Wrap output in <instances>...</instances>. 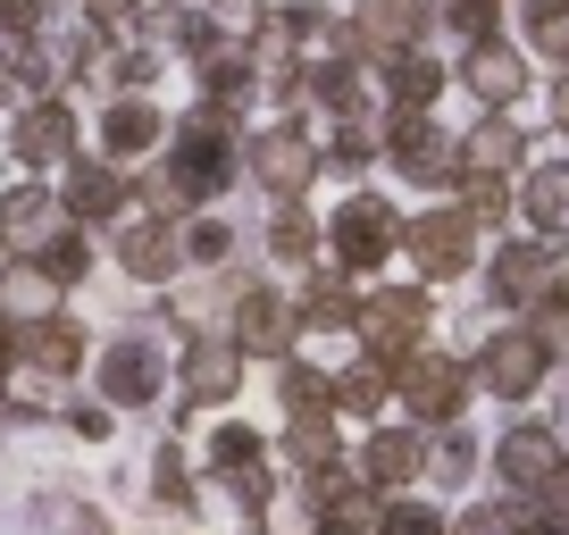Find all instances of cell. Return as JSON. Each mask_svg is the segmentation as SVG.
<instances>
[{
	"label": "cell",
	"instance_id": "25",
	"mask_svg": "<svg viewBox=\"0 0 569 535\" xmlns=\"http://www.w3.org/2000/svg\"><path fill=\"white\" fill-rule=\"evenodd\" d=\"M461 84L478 92L486 118H502V109L528 92V59H519L511 42H486V51H469V59H461Z\"/></svg>",
	"mask_w": 569,
	"mask_h": 535
},
{
	"label": "cell",
	"instance_id": "7",
	"mask_svg": "<svg viewBox=\"0 0 569 535\" xmlns=\"http://www.w3.org/2000/svg\"><path fill=\"white\" fill-rule=\"evenodd\" d=\"M92 393H101V411H151L168 393V352L151 335H109L101 352H92Z\"/></svg>",
	"mask_w": 569,
	"mask_h": 535
},
{
	"label": "cell",
	"instance_id": "27",
	"mask_svg": "<svg viewBox=\"0 0 569 535\" xmlns=\"http://www.w3.org/2000/svg\"><path fill=\"white\" fill-rule=\"evenodd\" d=\"M519 168H528V134H519L511 118H478L461 134V176H502L511 184Z\"/></svg>",
	"mask_w": 569,
	"mask_h": 535
},
{
	"label": "cell",
	"instance_id": "3",
	"mask_svg": "<svg viewBox=\"0 0 569 535\" xmlns=\"http://www.w3.org/2000/svg\"><path fill=\"white\" fill-rule=\"evenodd\" d=\"M386 260H402V210L377 193H343L336 210H327V268L336 276H377Z\"/></svg>",
	"mask_w": 569,
	"mask_h": 535
},
{
	"label": "cell",
	"instance_id": "43",
	"mask_svg": "<svg viewBox=\"0 0 569 535\" xmlns=\"http://www.w3.org/2000/svg\"><path fill=\"white\" fill-rule=\"evenodd\" d=\"M68 427L84 435V444H101V435H118V411H101V402H84V411H68Z\"/></svg>",
	"mask_w": 569,
	"mask_h": 535
},
{
	"label": "cell",
	"instance_id": "14",
	"mask_svg": "<svg viewBox=\"0 0 569 535\" xmlns=\"http://www.w3.org/2000/svg\"><path fill=\"white\" fill-rule=\"evenodd\" d=\"M486 285H495L502 310H545L552 293H561V251H552L545 234H511V243L495 251V268H486Z\"/></svg>",
	"mask_w": 569,
	"mask_h": 535
},
{
	"label": "cell",
	"instance_id": "4",
	"mask_svg": "<svg viewBox=\"0 0 569 535\" xmlns=\"http://www.w3.org/2000/svg\"><path fill=\"white\" fill-rule=\"evenodd\" d=\"M469 360H452V352H410L402 369H393V402H402V427H419V435H445V427H461V411H469Z\"/></svg>",
	"mask_w": 569,
	"mask_h": 535
},
{
	"label": "cell",
	"instance_id": "48",
	"mask_svg": "<svg viewBox=\"0 0 569 535\" xmlns=\"http://www.w3.org/2000/svg\"><path fill=\"white\" fill-rule=\"evenodd\" d=\"M26 369V352H18V335H9V326H0V385H9V376Z\"/></svg>",
	"mask_w": 569,
	"mask_h": 535
},
{
	"label": "cell",
	"instance_id": "33",
	"mask_svg": "<svg viewBox=\"0 0 569 535\" xmlns=\"http://www.w3.org/2000/svg\"><path fill=\"white\" fill-rule=\"evenodd\" d=\"M34 268H42V276H51L59 293H76V285H84V276H92V268H101V243H92L84 226H59L51 243H42V260H34Z\"/></svg>",
	"mask_w": 569,
	"mask_h": 535
},
{
	"label": "cell",
	"instance_id": "2",
	"mask_svg": "<svg viewBox=\"0 0 569 535\" xmlns=\"http://www.w3.org/2000/svg\"><path fill=\"white\" fill-rule=\"evenodd\" d=\"M243 176L260 184L268 201H310L319 193V125L310 118H268V125H243Z\"/></svg>",
	"mask_w": 569,
	"mask_h": 535
},
{
	"label": "cell",
	"instance_id": "35",
	"mask_svg": "<svg viewBox=\"0 0 569 535\" xmlns=\"http://www.w3.org/2000/svg\"><path fill=\"white\" fill-rule=\"evenodd\" d=\"M427 477H436V485H469V477H478V435H469V427L427 435Z\"/></svg>",
	"mask_w": 569,
	"mask_h": 535
},
{
	"label": "cell",
	"instance_id": "16",
	"mask_svg": "<svg viewBox=\"0 0 569 535\" xmlns=\"http://www.w3.org/2000/svg\"><path fill=\"white\" fill-rule=\"evenodd\" d=\"M59 210H68V226H126V210H134V176L126 168H109V160H76L68 176H59Z\"/></svg>",
	"mask_w": 569,
	"mask_h": 535
},
{
	"label": "cell",
	"instance_id": "8",
	"mask_svg": "<svg viewBox=\"0 0 569 535\" xmlns=\"http://www.w3.org/2000/svg\"><path fill=\"white\" fill-rule=\"evenodd\" d=\"M9 160L26 168V176H68L76 160H84V125H76V101H18V118H9Z\"/></svg>",
	"mask_w": 569,
	"mask_h": 535
},
{
	"label": "cell",
	"instance_id": "37",
	"mask_svg": "<svg viewBox=\"0 0 569 535\" xmlns=\"http://www.w3.org/2000/svg\"><path fill=\"white\" fill-rule=\"evenodd\" d=\"M177 234H184V268H218V260H234V226H227L218 210H193Z\"/></svg>",
	"mask_w": 569,
	"mask_h": 535
},
{
	"label": "cell",
	"instance_id": "18",
	"mask_svg": "<svg viewBox=\"0 0 569 535\" xmlns=\"http://www.w3.org/2000/svg\"><path fill=\"white\" fill-rule=\"evenodd\" d=\"M352 477L369 485L377 502H402V485H419L427 477V435L419 427H369V444H360V461H352Z\"/></svg>",
	"mask_w": 569,
	"mask_h": 535
},
{
	"label": "cell",
	"instance_id": "26",
	"mask_svg": "<svg viewBox=\"0 0 569 535\" xmlns=\"http://www.w3.org/2000/svg\"><path fill=\"white\" fill-rule=\"evenodd\" d=\"M293 310H302V335H352L360 293H352V276H336V268H310L302 293H293Z\"/></svg>",
	"mask_w": 569,
	"mask_h": 535
},
{
	"label": "cell",
	"instance_id": "49",
	"mask_svg": "<svg viewBox=\"0 0 569 535\" xmlns=\"http://www.w3.org/2000/svg\"><path fill=\"white\" fill-rule=\"evenodd\" d=\"M552 125H561V134H569V75H561V84H552Z\"/></svg>",
	"mask_w": 569,
	"mask_h": 535
},
{
	"label": "cell",
	"instance_id": "34",
	"mask_svg": "<svg viewBox=\"0 0 569 535\" xmlns=\"http://www.w3.org/2000/svg\"><path fill=\"white\" fill-rule=\"evenodd\" d=\"M277 461L293 468V477H310V468L343 461V452H336V418H284V435H277Z\"/></svg>",
	"mask_w": 569,
	"mask_h": 535
},
{
	"label": "cell",
	"instance_id": "46",
	"mask_svg": "<svg viewBox=\"0 0 569 535\" xmlns=\"http://www.w3.org/2000/svg\"><path fill=\"white\" fill-rule=\"evenodd\" d=\"M118 9H126V18H134V26H160V18H177L184 0H118Z\"/></svg>",
	"mask_w": 569,
	"mask_h": 535
},
{
	"label": "cell",
	"instance_id": "32",
	"mask_svg": "<svg viewBox=\"0 0 569 535\" xmlns=\"http://www.w3.org/2000/svg\"><path fill=\"white\" fill-rule=\"evenodd\" d=\"M386 402H393V369L386 360L336 369V418H377V427H386Z\"/></svg>",
	"mask_w": 569,
	"mask_h": 535
},
{
	"label": "cell",
	"instance_id": "20",
	"mask_svg": "<svg viewBox=\"0 0 569 535\" xmlns=\"http://www.w3.org/2000/svg\"><path fill=\"white\" fill-rule=\"evenodd\" d=\"M59 226H68L59 184L26 176V184H9V193H0V251H9V260H42V243H51Z\"/></svg>",
	"mask_w": 569,
	"mask_h": 535
},
{
	"label": "cell",
	"instance_id": "42",
	"mask_svg": "<svg viewBox=\"0 0 569 535\" xmlns=\"http://www.w3.org/2000/svg\"><path fill=\"white\" fill-rule=\"evenodd\" d=\"M151 494H160V502H193V468H184V444H160V452H151Z\"/></svg>",
	"mask_w": 569,
	"mask_h": 535
},
{
	"label": "cell",
	"instance_id": "44",
	"mask_svg": "<svg viewBox=\"0 0 569 535\" xmlns=\"http://www.w3.org/2000/svg\"><path fill=\"white\" fill-rule=\"evenodd\" d=\"M201 9H210V18H218V26H234V34H243V26H251V18H260L268 0H201Z\"/></svg>",
	"mask_w": 569,
	"mask_h": 535
},
{
	"label": "cell",
	"instance_id": "41",
	"mask_svg": "<svg viewBox=\"0 0 569 535\" xmlns=\"http://www.w3.org/2000/svg\"><path fill=\"white\" fill-rule=\"evenodd\" d=\"M519 527H528L519 502H469V511L452 518V535H519Z\"/></svg>",
	"mask_w": 569,
	"mask_h": 535
},
{
	"label": "cell",
	"instance_id": "11",
	"mask_svg": "<svg viewBox=\"0 0 569 535\" xmlns=\"http://www.w3.org/2000/svg\"><path fill=\"white\" fill-rule=\"evenodd\" d=\"M386 168L402 184H419V193L461 184V134L436 125V118H386Z\"/></svg>",
	"mask_w": 569,
	"mask_h": 535
},
{
	"label": "cell",
	"instance_id": "15",
	"mask_svg": "<svg viewBox=\"0 0 569 535\" xmlns=\"http://www.w3.org/2000/svg\"><path fill=\"white\" fill-rule=\"evenodd\" d=\"M234 343H243V360H293L302 352V310H293V293H277V285H251L243 302H234V326H227Z\"/></svg>",
	"mask_w": 569,
	"mask_h": 535
},
{
	"label": "cell",
	"instance_id": "10",
	"mask_svg": "<svg viewBox=\"0 0 569 535\" xmlns=\"http://www.w3.org/2000/svg\"><path fill=\"white\" fill-rule=\"evenodd\" d=\"M427 26H436V9H427V0H352V9H343L352 59H360L369 75L386 68V59L419 51V42H427Z\"/></svg>",
	"mask_w": 569,
	"mask_h": 535
},
{
	"label": "cell",
	"instance_id": "17",
	"mask_svg": "<svg viewBox=\"0 0 569 535\" xmlns=\"http://www.w3.org/2000/svg\"><path fill=\"white\" fill-rule=\"evenodd\" d=\"M469 376H478L495 402H528V393L552 376V360H545V343H536L528 326H502V335H486V352L469 360Z\"/></svg>",
	"mask_w": 569,
	"mask_h": 535
},
{
	"label": "cell",
	"instance_id": "24",
	"mask_svg": "<svg viewBox=\"0 0 569 535\" xmlns=\"http://www.w3.org/2000/svg\"><path fill=\"white\" fill-rule=\"evenodd\" d=\"M59 302H68V293H59L34 260H9V268H0V326H9V335H34V326L68 319Z\"/></svg>",
	"mask_w": 569,
	"mask_h": 535
},
{
	"label": "cell",
	"instance_id": "31",
	"mask_svg": "<svg viewBox=\"0 0 569 535\" xmlns=\"http://www.w3.org/2000/svg\"><path fill=\"white\" fill-rule=\"evenodd\" d=\"M277 402H284V418H336V369H319V360H284L277 369Z\"/></svg>",
	"mask_w": 569,
	"mask_h": 535
},
{
	"label": "cell",
	"instance_id": "50",
	"mask_svg": "<svg viewBox=\"0 0 569 535\" xmlns=\"http://www.w3.org/2000/svg\"><path fill=\"white\" fill-rule=\"evenodd\" d=\"M545 502H552V511H569V461H561V477H552V494H545Z\"/></svg>",
	"mask_w": 569,
	"mask_h": 535
},
{
	"label": "cell",
	"instance_id": "29",
	"mask_svg": "<svg viewBox=\"0 0 569 535\" xmlns=\"http://www.w3.org/2000/svg\"><path fill=\"white\" fill-rule=\"evenodd\" d=\"M519 218H528V234H561L569 226V160H536L528 176H519Z\"/></svg>",
	"mask_w": 569,
	"mask_h": 535
},
{
	"label": "cell",
	"instance_id": "9",
	"mask_svg": "<svg viewBox=\"0 0 569 535\" xmlns=\"http://www.w3.org/2000/svg\"><path fill=\"white\" fill-rule=\"evenodd\" d=\"M243 343L227 335V326H201V335H184L177 352V393H184V411H227V402H243Z\"/></svg>",
	"mask_w": 569,
	"mask_h": 535
},
{
	"label": "cell",
	"instance_id": "6",
	"mask_svg": "<svg viewBox=\"0 0 569 535\" xmlns=\"http://www.w3.org/2000/svg\"><path fill=\"white\" fill-rule=\"evenodd\" d=\"M201 461H210V477L227 485L243 511H268L277 502V485H284V468H277V444H268L260 427H243V418H218L210 427V444H201Z\"/></svg>",
	"mask_w": 569,
	"mask_h": 535
},
{
	"label": "cell",
	"instance_id": "38",
	"mask_svg": "<svg viewBox=\"0 0 569 535\" xmlns=\"http://www.w3.org/2000/svg\"><path fill=\"white\" fill-rule=\"evenodd\" d=\"M445 26L461 51H486V42H502V0H445Z\"/></svg>",
	"mask_w": 569,
	"mask_h": 535
},
{
	"label": "cell",
	"instance_id": "12",
	"mask_svg": "<svg viewBox=\"0 0 569 535\" xmlns=\"http://www.w3.org/2000/svg\"><path fill=\"white\" fill-rule=\"evenodd\" d=\"M402 260L419 268L410 285H445V276H461L469 260H478V226H469L461 210H419V218H402Z\"/></svg>",
	"mask_w": 569,
	"mask_h": 535
},
{
	"label": "cell",
	"instance_id": "1",
	"mask_svg": "<svg viewBox=\"0 0 569 535\" xmlns=\"http://www.w3.org/2000/svg\"><path fill=\"white\" fill-rule=\"evenodd\" d=\"M160 160H168L160 176H168V193H177V210L184 218L210 210V201L243 176V118H234V109L193 101L184 118H168V151H160Z\"/></svg>",
	"mask_w": 569,
	"mask_h": 535
},
{
	"label": "cell",
	"instance_id": "51",
	"mask_svg": "<svg viewBox=\"0 0 569 535\" xmlns=\"http://www.w3.org/2000/svg\"><path fill=\"white\" fill-rule=\"evenodd\" d=\"M251 535H260V527H251Z\"/></svg>",
	"mask_w": 569,
	"mask_h": 535
},
{
	"label": "cell",
	"instance_id": "5",
	"mask_svg": "<svg viewBox=\"0 0 569 535\" xmlns=\"http://www.w3.org/2000/svg\"><path fill=\"white\" fill-rule=\"evenodd\" d=\"M427 326H436L427 285H369L360 293V319H352V343H360V360L402 369L410 352H427Z\"/></svg>",
	"mask_w": 569,
	"mask_h": 535
},
{
	"label": "cell",
	"instance_id": "19",
	"mask_svg": "<svg viewBox=\"0 0 569 535\" xmlns=\"http://www.w3.org/2000/svg\"><path fill=\"white\" fill-rule=\"evenodd\" d=\"M109 268L134 285H168L184 268V234L168 218H126V226H109Z\"/></svg>",
	"mask_w": 569,
	"mask_h": 535
},
{
	"label": "cell",
	"instance_id": "36",
	"mask_svg": "<svg viewBox=\"0 0 569 535\" xmlns=\"http://www.w3.org/2000/svg\"><path fill=\"white\" fill-rule=\"evenodd\" d=\"M511 184H502V176H461V184H452V210H461L469 218V226H502V218H511Z\"/></svg>",
	"mask_w": 569,
	"mask_h": 535
},
{
	"label": "cell",
	"instance_id": "40",
	"mask_svg": "<svg viewBox=\"0 0 569 535\" xmlns=\"http://www.w3.org/2000/svg\"><path fill=\"white\" fill-rule=\"evenodd\" d=\"M519 326H528V335L545 343V360H569V285L552 293L545 310H528V319H519Z\"/></svg>",
	"mask_w": 569,
	"mask_h": 535
},
{
	"label": "cell",
	"instance_id": "23",
	"mask_svg": "<svg viewBox=\"0 0 569 535\" xmlns=\"http://www.w3.org/2000/svg\"><path fill=\"white\" fill-rule=\"evenodd\" d=\"M445 84H452V68H445V59L402 51V59H386V68H377V109H386V118H436Z\"/></svg>",
	"mask_w": 569,
	"mask_h": 535
},
{
	"label": "cell",
	"instance_id": "13",
	"mask_svg": "<svg viewBox=\"0 0 569 535\" xmlns=\"http://www.w3.org/2000/svg\"><path fill=\"white\" fill-rule=\"evenodd\" d=\"M160 151H168V109L160 101H101V118H92V160L134 176V168L160 160Z\"/></svg>",
	"mask_w": 569,
	"mask_h": 535
},
{
	"label": "cell",
	"instance_id": "47",
	"mask_svg": "<svg viewBox=\"0 0 569 535\" xmlns=\"http://www.w3.org/2000/svg\"><path fill=\"white\" fill-rule=\"evenodd\" d=\"M519 535H569V511H552V502H545V511H536Z\"/></svg>",
	"mask_w": 569,
	"mask_h": 535
},
{
	"label": "cell",
	"instance_id": "22",
	"mask_svg": "<svg viewBox=\"0 0 569 535\" xmlns=\"http://www.w3.org/2000/svg\"><path fill=\"white\" fill-rule=\"evenodd\" d=\"M561 461H569V452H561V435H552V427H536V418H528V427H511V435L495 444V477L511 485V494H536V502L552 494Z\"/></svg>",
	"mask_w": 569,
	"mask_h": 535
},
{
	"label": "cell",
	"instance_id": "28",
	"mask_svg": "<svg viewBox=\"0 0 569 535\" xmlns=\"http://www.w3.org/2000/svg\"><path fill=\"white\" fill-rule=\"evenodd\" d=\"M18 352H26V369L51 376V385H68L76 369H92V343H84L76 319H51V326H34V335H18Z\"/></svg>",
	"mask_w": 569,
	"mask_h": 535
},
{
	"label": "cell",
	"instance_id": "30",
	"mask_svg": "<svg viewBox=\"0 0 569 535\" xmlns=\"http://www.w3.org/2000/svg\"><path fill=\"white\" fill-rule=\"evenodd\" d=\"M319 251H327V218L310 210V201H284V210L268 218V260H284V268H319Z\"/></svg>",
	"mask_w": 569,
	"mask_h": 535
},
{
	"label": "cell",
	"instance_id": "45",
	"mask_svg": "<svg viewBox=\"0 0 569 535\" xmlns=\"http://www.w3.org/2000/svg\"><path fill=\"white\" fill-rule=\"evenodd\" d=\"M310 535H377V511H343V518H310Z\"/></svg>",
	"mask_w": 569,
	"mask_h": 535
},
{
	"label": "cell",
	"instance_id": "39",
	"mask_svg": "<svg viewBox=\"0 0 569 535\" xmlns=\"http://www.w3.org/2000/svg\"><path fill=\"white\" fill-rule=\"evenodd\" d=\"M377 535H452V518L402 494V502H377Z\"/></svg>",
	"mask_w": 569,
	"mask_h": 535
},
{
	"label": "cell",
	"instance_id": "21",
	"mask_svg": "<svg viewBox=\"0 0 569 535\" xmlns=\"http://www.w3.org/2000/svg\"><path fill=\"white\" fill-rule=\"evenodd\" d=\"M184 68H193V92H201V101H210V109H234V118H243V109H251V92H260V68H251V42L234 34V26L210 42V51H193Z\"/></svg>",
	"mask_w": 569,
	"mask_h": 535
}]
</instances>
